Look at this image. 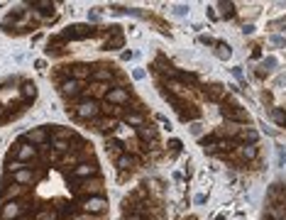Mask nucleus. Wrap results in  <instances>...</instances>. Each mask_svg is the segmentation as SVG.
Segmentation results:
<instances>
[{
    "label": "nucleus",
    "mask_w": 286,
    "mask_h": 220,
    "mask_svg": "<svg viewBox=\"0 0 286 220\" xmlns=\"http://www.w3.org/2000/svg\"><path fill=\"white\" fill-rule=\"evenodd\" d=\"M171 10H174V12H176V15H186V12H189V10H191V7H189V5H174V7H171Z\"/></svg>",
    "instance_id": "30"
},
{
    "label": "nucleus",
    "mask_w": 286,
    "mask_h": 220,
    "mask_svg": "<svg viewBox=\"0 0 286 220\" xmlns=\"http://www.w3.org/2000/svg\"><path fill=\"white\" fill-rule=\"evenodd\" d=\"M208 98H211V100H220V98H222V86H218V83H215L213 88L208 91Z\"/></svg>",
    "instance_id": "26"
},
{
    "label": "nucleus",
    "mask_w": 286,
    "mask_h": 220,
    "mask_svg": "<svg viewBox=\"0 0 286 220\" xmlns=\"http://www.w3.org/2000/svg\"><path fill=\"white\" fill-rule=\"evenodd\" d=\"M242 34H247V37L254 34V25H245V27H242Z\"/></svg>",
    "instance_id": "36"
},
{
    "label": "nucleus",
    "mask_w": 286,
    "mask_h": 220,
    "mask_svg": "<svg viewBox=\"0 0 286 220\" xmlns=\"http://www.w3.org/2000/svg\"><path fill=\"white\" fill-rule=\"evenodd\" d=\"M240 154L245 159H254L257 157V145H240Z\"/></svg>",
    "instance_id": "22"
},
{
    "label": "nucleus",
    "mask_w": 286,
    "mask_h": 220,
    "mask_svg": "<svg viewBox=\"0 0 286 220\" xmlns=\"http://www.w3.org/2000/svg\"><path fill=\"white\" fill-rule=\"evenodd\" d=\"M269 42H272V44H277V47H284V44H286V39H284V37H279V34H274Z\"/></svg>",
    "instance_id": "32"
},
{
    "label": "nucleus",
    "mask_w": 286,
    "mask_h": 220,
    "mask_svg": "<svg viewBox=\"0 0 286 220\" xmlns=\"http://www.w3.org/2000/svg\"><path fill=\"white\" fill-rule=\"evenodd\" d=\"M95 174H98V164L95 161H81V164L73 166V176L76 179H91Z\"/></svg>",
    "instance_id": "6"
},
{
    "label": "nucleus",
    "mask_w": 286,
    "mask_h": 220,
    "mask_svg": "<svg viewBox=\"0 0 286 220\" xmlns=\"http://www.w3.org/2000/svg\"><path fill=\"white\" fill-rule=\"evenodd\" d=\"M88 20H91V22H98V20H100V12H93V10H91V12H88Z\"/></svg>",
    "instance_id": "39"
},
{
    "label": "nucleus",
    "mask_w": 286,
    "mask_h": 220,
    "mask_svg": "<svg viewBox=\"0 0 286 220\" xmlns=\"http://www.w3.org/2000/svg\"><path fill=\"white\" fill-rule=\"evenodd\" d=\"M59 93H62L64 98H78V95H81V83L73 81V78H66V81H62Z\"/></svg>",
    "instance_id": "7"
},
{
    "label": "nucleus",
    "mask_w": 286,
    "mask_h": 220,
    "mask_svg": "<svg viewBox=\"0 0 286 220\" xmlns=\"http://www.w3.org/2000/svg\"><path fill=\"white\" fill-rule=\"evenodd\" d=\"M123 44H125V39H123V37H120V32H118L115 37H110V42L105 44V49H113V47H115V49H120Z\"/></svg>",
    "instance_id": "25"
},
{
    "label": "nucleus",
    "mask_w": 286,
    "mask_h": 220,
    "mask_svg": "<svg viewBox=\"0 0 286 220\" xmlns=\"http://www.w3.org/2000/svg\"><path fill=\"white\" fill-rule=\"evenodd\" d=\"M237 140L245 142V145H254V142H257V132L250 130V127H242V130L237 132Z\"/></svg>",
    "instance_id": "19"
},
{
    "label": "nucleus",
    "mask_w": 286,
    "mask_h": 220,
    "mask_svg": "<svg viewBox=\"0 0 286 220\" xmlns=\"http://www.w3.org/2000/svg\"><path fill=\"white\" fill-rule=\"evenodd\" d=\"M157 123H161V125H164L166 130H171V123H169V120H166L164 115H157Z\"/></svg>",
    "instance_id": "35"
},
{
    "label": "nucleus",
    "mask_w": 286,
    "mask_h": 220,
    "mask_svg": "<svg viewBox=\"0 0 286 220\" xmlns=\"http://www.w3.org/2000/svg\"><path fill=\"white\" fill-rule=\"evenodd\" d=\"M37 220H54V213H52V211H44V213L37 216Z\"/></svg>",
    "instance_id": "34"
},
{
    "label": "nucleus",
    "mask_w": 286,
    "mask_h": 220,
    "mask_svg": "<svg viewBox=\"0 0 286 220\" xmlns=\"http://www.w3.org/2000/svg\"><path fill=\"white\" fill-rule=\"evenodd\" d=\"M123 120H125V125L142 127V125H144V113H142V110H130V113H125V115H123Z\"/></svg>",
    "instance_id": "13"
},
{
    "label": "nucleus",
    "mask_w": 286,
    "mask_h": 220,
    "mask_svg": "<svg viewBox=\"0 0 286 220\" xmlns=\"http://www.w3.org/2000/svg\"><path fill=\"white\" fill-rule=\"evenodd\" d=\"M227 120H235V123H247L250 120V113L247 110H242L240 105H232V103H225V108L220 110Z\"/></svg>",
    "instance_id": "4"
},
{
    "label": "nucleus",
    "mask_w": 286,
    "mask_h": 220,
    "mask_svg": "<svg viewBox=\"0 0 286 220\" xmlns=\"http://www.w3.org/2000/svg\"><path fill=\"white\" fill-rule=\"evenodd\" d=\"M32 7H37V10L44 12V15H52V12H54V2H32Z\"/></svg>",
    "instance_id": "24"
},
{
    "label": "nucleus",
    "mask_w": 286,
    "mask_h": 220,
    "mask_svg": "<svg viewBox=\"0 0 286 220\" xmlns=\"http://www.w3.org/2000/svg\"><path fill=\"white\" fill-rule=\"evenodd\" d=\"M30 181H34V171H32V169H27V166H20V169L15 171V184L27 186Z\"/></svg>",
    "instance_id": "12"
},
{
    "label": "nucleus",
    "mask_w": 286,
    "mask_h": 220,
    "mask_svg": "<svg viewBox=\"0 0 286 220\" xmlns=\"http://www.w3.org/2000/svg\"><path fill=\"white\" fill-rule=\"evenodd\" d=\"M69 73H71L73 81H86V78H91L93 76V69L91 66H86V64H76V66H69Z\"/></svg>",
    "instance_id": "10"
},
{
    "label": "nucleus",
    "mask_w": 286,
    "mask_h": 220,
    "mask_svg": "<svg viewBox=\"0 0 286 220\" xmlns=\"http://www.w3.org/2000/svg\"><path fill=\"white\" fill-rule=\"evenodd\" d=\"M30 142L32 147H47V140H49V125H44V127H37V130H32L30 135Z\"/></svg>",
    "instance_id": "8"
},
{
    "label": "nucleus",
    "mask_w": 286,
    "mask_h": 220,
    "mask_svg": "<svg viewBox=\"0 0 286 220\" xmlns=\"http://www.w3.org/2000/svg\"><path fill=\"white\" fill-rule=\"evenodd\" d=\"M181 149H184L181 140H169V152H171V154H179Z\"/></svg>",
    "instance_id": "28"
},
{
    "label": "nucleus",
    "mask_w": 286,
    "mask_h": 220,
    "mask_svg": "<svg viewBox=\"0 0 286 220\" xmlns=\"http://www.w3.org/2000/svg\"><path fill=\"white\" fill-rule=\"evenodd\" d=\"M189 132L191 135H196V137H201V132H203V125L196 120V123H191V127H189Z\"/></svg>",
    "instance_id": "29"
},
{
    "label": "nucleus",
    "mask_w": 286,
    "mask_h": 220,
    "mask_svg": "<svg viewBox=\"0 0 286 220\" xmlns=\"http://www.w3.org/2000/svg\"><path fill=\"white\" fill-rule=\"evenodd\" d=\"M269 118L277 123V125H282V127H286V110L284 108H274L272 113H269Z\"/></svg>",
    "instance_id": "21"
},
{
    "label": "nucleus",
    "mask_w": 286,
    "mask_h": 220,
    "mask_svg": "<svg viewBox=\"0 0 286 220\" xmlns=\"http://www.w3.org/2000/svg\"><path fill=\"white\" fill-rule=\"evenodd\" d=\"M105 208H108V203H105L103 196H86L81 201V213L83 216H100V213H105Z\"/></svg>",
    "instance_id": "2"
},
{
    "label": "nucleus",
    "mask_w": 286,
    "mask_h": 220,
    "mask_svg": "<svg viewBox=\"0 0 286 220\" xmlns=\"http://www.w3.org/2000/svg\"><path fill=\"white\" fill-rule=\"evenodd\" d=\"M208 20H218V15L213 12V7H208Z\"/></svg>",
    "instance_id": "41"
},
{
    "label": "nucleus",
    "mask_w": 286,
    "mask_h": 220,
    "mask_svg": "<svg viewBox=\"0 0 286 220\" xmlns=\"http://www.w3.org/2000/svg\"><path fill=\"white\" fill-rule=\"evenodd\" d=\"M73 115H76L78 120H95V118H100L98 100H93V98H81V95H78V105L73 108Z\"/></svg>",
    "instance_id": "1"
},
{
    "label": "nucleus",
    "mask_w": 286,
    "mask_h": 220,
    "mask_svg": "<svg viewBox=\"0 0 286 220\" xmlns=\"http://www.w3.org/2000/svg\"><path fill=\"white\" fill-rule=\"evenodd\" d=\"M135 166H137V157H132V154H120L118 157V169L120 171H130Z\"/></svg>",
    "instance_id": "14"
},
{
    "label": "nucleus",
    "mask_w": 286,
    "mask_h": 220,
    "mask_svg": "<svg viewBox=\"0 0 286 220\" xmlns=\"http://www.w3.org/2000/svg\"><path fill=\"white\" fill-rule=\"evenodd\" d=\"M262 66H264V69H274V66H277V59H274V57H267Z\"/></svg>",
    "instance_id": "31"
},
{
    "label": "nucleus",
    "mask_w": 286,
    "mask_h": 220,
    "mask_svg": "<svg viewBox=\"0 0 286 220\" xmlns=\"http://www.w3.org/2000/svg\"><path fill=\"white\" fill-rule=\"evenodd\" d=\"M110 78H113V69H108V66H100V69L93 71V81L95 83H108Z\"/></svg>",
    "instance_id": "18"
},
{
    "label": "nucleus",
    "mask_w": 286,
    "mask_h": 220,
    "mask_svg": "<svg viewBox=\"0 0 286 220\" xmlns=\"http://www.w3.org/2000/svg\"><path fill=\"white\" fill-rule=\"evenodd\" d=\"M132 76H135L137 81H142V78H144V71H142V69H135V71H132Z\"/></svg>",
    "instance_id": "40"
},
{
    "label": "nucleus",
    "mask_w": 286,
    "mask_h": 220,
    "mask_svg": "<svg viewBox=\"0 0 286 220\" xmlns=\"http://www.w3.org/2000/svg\"><path fill=\"white\" fill-rule=\"evenodd\" d=\"M201 44H211V47H213L215 39H213V37H208V34H203V37H201Z\"/></svg>",
    "instance_id": "37"
},
{
    "label": "nucleus",
    "mask_w": 286,
    "mask_h": 220,
    "mask_svg": "<svg viewBox=\"0 0 286 220\" xmlns=\"http://www.w3.org/2000/svg\"><path fill=\"white\" fill-rule=\"evenodd\" d=\"M215 57L220 59V62H227L230 59V54H232V49H230V44L227 42H215Z\"/></svg>",
    "instance_id": "16"
},
{
    "label": "nucleus",
    "mask_w": 286,
    "mask_h": 220,
    "mask_svg": "<svg viewBox=\"0 0 286 220\" xmlns=\"http://www.w3.org/2000/svg\"><path fill=\"white\" fill-rule=\"evenodd\" d=\"M22 95H25V98H27V100H32V98H37V86H34V83H30V81H27V83H25V86H22Z\"/></svg>",
    "instance_id": "23"
},
{
    "label": "nucleus",
    "mask_w": 286,
    "mask_h": 220,
    "mask_svg": "<svg viewBox=\"0 0 286 220\" xmlns=\"http://www.w3.org/2000/svg\"><path fill=\"white\" fill-rule=\"evenodd\" d=\"M0 110H2V108H0Z\"/></svg>",
    "instance_id": "43"
},
{
    "label": "nucleus",
    "mask_w": 286,
    "mask_h": 220,
    "mask_svg": "<svg viewBox=\"0 0 286 220\" xmlns=\"http://www.w3.org/2000/svg\"><path fill=\"white\" fill-rule=\"evenodd\" d=\"M279 166H286V149L279 147Z\"/></svg>",
    "instance_id": "33"
},
{
    "label": "nucleus",
    "mask_w": 286,
    "mask_h": 220,
    "mask_svg": "<svg viewBox=\"0 0 286 220\" xmlns=\"http://www.w3.org/2000/svg\"><path fill=\"white\" fill-rule=\"evenodd\" d=\"M54 149L64 154V152H69V149H71V145H69L66 140H54Z\"/></svg>",
    "instance_id": "27"
},
{
    "label": "nucleus",
    "mask_w": 286,
    "mask_h": 220,
    "mask_svg": "<svg viewBox=\"0 0 286 220\" xmlns=\"http://www.w3.org/2000/svg\"><path fill=\"white\" fill-rule=\"evenodd\" d=\"M25 211H27L25 201H7V203H2V208H0V220H17Z\"/></svg>",
    "instance_id": "3"
},
{
    "label": "nucleus",
    "mask_w": 286,
    "mask_h": 220,
    "mask_svg": "<svg viewBox=\"0 0 286 220\" xmlns=\"http://www.w3.org/2000/svg\"><path fill=\"white\" fill-rule=\"evenodd\" d=\"M125 220H142V216H140V213H135V216H127Z\"/></svg>",
    "instance_id": "42"
},
{
    "label": "nucleus",
    "mask_w": 286,
    "mask_h": 220,
    "mask_svg": "<svg viewBox=\"0 0 286 220\" xmlns=\"http://www.w3.org/2000/svg\"><path fill=\"white\" fill-rule=\"evenodd\" d=\"M137 135H140V140L142 142H157V127L152 125H142V127H137Z\"/></svg>",
    "instance_id": "15"
},
{
    "label": "nucleus",
    "mask_w": 286,
    "mask_h": 220,
    "mask_svg": "<svg viewBox=\"0 0 286 220\" xmlns=\"http://www.w3.org/2000/svg\"><path fill=\"white\" fill-rule=\"evenodd\" d=\"M232 76H235L237 81H242V66H235V69H232Z\"/></svg>",
    "instance_id": "38"
},
{
    "label": "nucleus",
    "mask_w": 286,
    "mask_h": 220,
    "mask_svg": "<svg viewBox=\"0 0 286 220\" xmlns=\"http://www.w3.org/2000/svg\"><path fill=\"white\" fill-rule=\"evenodd\" d=\"M34 154H37V147H32V145L15 147V159H17V164H25V161L34 159Z\"/></svg>",
    "instance_id": "9"
},
{
    "label": "nucleus",
    "mask_w": 286,
    "mask_h": 220,
    "mask_svg": "<svg viewBox=\"0 0 286 220\" xmlns=\"http://www.w3.org/2000/svg\"><path fill=\"white\" fill-rule=\"evenodd\" d=\"M110 88H113L110 83H95V81H93V86H91V95H93V100H95V98H105Z\"/></svg>",
    "instance_id": "17"
},
{
    "label": "nucleus",
    "mask_w": 286,
    "mask_h": 220,
    "mask_svg": "<svg viewBox=\"0 0 286 220\" xmlns=\"http://www.w3.org/2000/svg\"><path fill=\"white\" fill-rule=\"evenodd\" d=\"M100 189H103V181H100V179H95V181H86V184L81 186V191H83V193H88V196L98 193Z\"/></svg>",
    "instance_id": "20"
},
{
    "label": "nucleus",
    "mask_w": 286,
    "mask_h": 220,
    "mask_svg": "<svg viewBox=\"0 0 286 220\" xmlns=\"http://www.w3.org/2000/svg\"><path fill=\"white\" fill-rule=\"evenodd\" d=\"M25 193H27V189H25V186L12 184V186H7V189L2 191V196H0V198H2V203H7L10 198H20V196H25Z\"/></svg>",
    "instance_id": "11"
},
{
    "label": "nucleus",
    "mask_w": 286,
    "mask_h": 220,
    "mask_svg": "<svg viewBox=\"0 0 286 220\" xmlns=\"http://www.w3.org/2000/svg\"><path fill=\"white\" fill-rule=\"evenodd\" d=\"M105 100L108 103H113V105H118V108H123L127 100H130V93H127V88H110L108 91V95H105Z\"/></svg>",
    "instance_id": "5"
}]
</instances>
